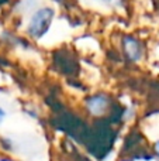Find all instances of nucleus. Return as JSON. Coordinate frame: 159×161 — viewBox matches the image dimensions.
I'll list each match as a JSON object with an SVG mask.
<instances>
[{"label":"nucleus","instance_id":"7ed1b4c3","mask_svg":"<svg viewBox=\"0 0 159 161\" xmlns=\"http://www.w3.org/2000/svg\"><path fill=\"white\" fill-rule=\"evenodd\" d=\"M123 51L132 62H138L142 58V44L132 36H126L123 38Z\"/></svg>","mask_w":159,"mask_h":161},{"label":"nucleus","instance_id":"0eeeda50","mask_svg":"<svg viewBox=\"0 0 159 161\" xmlns=\"http://www.w3.org/2000/svg\"><path fill=\"white\" fill-rule=\"evenodd\" d=\"M3 2H4V0H0V3H3Z\"/></svg>","mask_w":159,"mask_h":161},{"label":"nucleus","instance_id":"f257e3e1","mask_svg":"<svg viewBox=\"0 0 159 161\" xmlns=\"http://www.w3.org/2000/svg\"><path fill=\"white\" fill-rule=\"evenodd\" d=\"M55 17V10L49 6L39 7L35 13L31 16L27 25V34L34 40H39L48 33L52 20Z\"/></svg>","mask_w":159,"mask_h":161},{"label":"nucleus","instance_id":"20e7f679","mask_svg":"<svg viewBox=\"0 0 159 161\" xmlns=\"http://www.w3.org/2000/svg\"><path fill=\"white\" fill-rule=\"evenodd\" d=\"M101 2L109 6H121L123 4V0H101Z\"/></svg>","mask_w":159,"mask_h":161},{"label":"nucleus","instance_id":"423d86ee","mask_svg":"<svg viewBox=\"0 0 159 161\" xmlns=\"http://www.w3.org/2000/svg\"><path fill=\"white\" fill-rule=\"evenodd\" d=\"M4 117H6V110L0 106V125L3 123V120H4Z\"/></svg>","mask_w":159,"mask_h":161},{"label":"nucleus","instance_id":"f03ea898","mask_svg":"<svg viewBox=\"0 0 159 161\" xmlns=\"http://www.w3.org/2000/svg\"><path fill=\"white\" fill-rule=\"evenodd\" d=\"M110 108V97L104 93H96L86 99V109L95 116L104 114Z\"/></svg>","mask_w":159,"mask_h":161},{"label":"nucleus","instance_id":"39448f33","mask_svg":"<svg viewBox=\"0 0 159 161\" xmlns=\"http://www.w3.org/2000/svg\"><path fill=\"white\" fill-rule=\"evenodd\" d=\"M154 154L159 158V140H156V142L154 143Z\"/></svg>","mask_w":159,"mask_h":161}]
</instances>
